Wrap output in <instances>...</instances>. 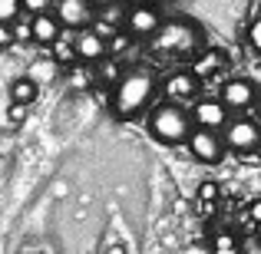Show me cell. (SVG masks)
Wrapping results in <instances>:
<instances>
[{
	"mask_svg": "<svg viewBox=\"0 0 261 254\" xmlns=\"http://www.w3.org/2000/svg\"><path fill=\"white\" fill-rule=\"evenodd\" d=\"M162 93H166V99L172 102V106L195 102V96H198V79L192 76L189 70H178V73H172V76L162 83Z\"/></svg>",
	"mask_w": 261,
	"mask_h": 254,
	"instance_id": "cell-7",
	"label": "cell"
},
{
	"mask_svg": "<svg viewBox=\"0 0 261 254\" xmlns=\"http://www.w3.org/2000/svg\"><path fill=\"white\" fill-rule=\"evenodd\" d=\"M195 211H198V218H215L218 205H205V202H195Z\"/></svg>",
	"mask_w": 261,
	"mask_h": 254,
	"instance_id": "cell-30",
	"label": "cell"
},
{
	"mask_svg": "<svg viewBox=\"0 0 261 254\" xmlns=\"http://www.w3.org/2000/svg\"><path fill=\"white\" fill-rule=\"evenodd\" d=\"M198 46H202V33L189 20H169L155 30V50L166 57H189L198 53Z\"/></svg>",
	"mask_w": 261,
	"mask_h": 254,
	"instance_id": "cell-3",
	"label": "cell"
},
{
	"mask_svg": "<svg viewBox=\"0 0 261 254\" xmlns=\"http://www.w3.org/2000/svg\"><path fill=\"white\" fill-rule=\"evenodd\" d=\"M122 50H129V37L126 33H116L113 40H106V53L109 57H122Z\"/></svg>",
	"mask_w": 261,
	"mask_h": 254,
	"instance_id": "cell-22",
	"label": "cell"
},
{
	"mask_svg": "<svg viewBox=\"0 0 261 254\" xmlns=\"http://www.w3.org/2000/svg\"><path fill=\"white\" fill-rule=\"evenodd\" d=\"M248 221L255 224V228H261V198H255V202H248Z\"/></svg>",
	"mask_w": 261,
	"mask_h": 254,
	"instance_id": "cell-28",
	"label": "cell"
},
{
	"mask_svg": "<svg viewBox=\"0 0 261 254\" xmlns=\"http://www.w3.org/2000/svg\"><path fill=\"white\" fill-rule=\"evenodd\" d=\"M192 116L185 112L182 106H172V102H162V106L152 109L149 116V135L162 146H182L192 132Z\"/></svg>",
	"mask_w": 261,
	"mask_h": 254,
	"instance_id": "cell-2",
	"label": "cell"
},
{
	"mask_svg": "<svg viewBox=\"0 0 261 254\" xmlns=\"http://www.w3.org/2000/svg\"><path fill=\"white\" fill-rule=\"evenodd\" d=\"M73 50H76L80 63H99V60H106V43L93 30H80L76 40H73Z\"/></svg>",
	"mask_w": 261,
	"mask_h": 254,
	"instance_id": "cell-11",
	"label": "cell"
},
{
	"mask_svg": "<svg viewBox=\"0 0 261 254\" xmlns=\"http://www.w3.org/2000/svg\"><path fill=\"white\" fill-rule=\"evenodd\" d=\"M155 4H175V0H155Z\"/></svg>",
	"mask_w": 261,
	"mask_h": 254,
	"instance_id": "cell-34",
	"label": "cell"
},
{
	"mask_svg": "<svg viewBox=\"0 0 261 254\" xmlns=\"http://www.w3.org/2000/svg\"><path fill=\"white\" fill-rule=\"evenodd\" d=\"M50 4H53V0H20V7H27L33 17H37V13H46V10H50Z\"/></svg>",
	"mask_w": 261,
	"mask_h": 254,
	"instance_id": "cell-24",
	"label": "cell"
},
{
	"mask_svg": "<svg viewBox=\"0 0 261 254\" xmlns=\"http://www.w3.org/2000/svg\"><path fill=\"white\" fill-rule=\"evenodd\" d=\"M20 13V0H0V23H13Z\"/></svg>",
	"mask_w": 261,
	"mask_h": 254,
	"instance_id": "cell-21",
	"label": "cell"
},
{
	"mask_svg": "<svg viewBox=\"0 0 261 254\" xmlns=\"http://www.w3.org/2000/svg\"><path fill=\"white\" fill-rule=\"evenodd\" d=\"M185 146H189V155L195 162H202V165H218V162L225 159V142L218 132H208V129H192L189 139H185Z\"/></svg>",
	"mask_w": 261,
	"mask_h": 254,
	"instance_id": "cell-5",
	"label": "cell"
},
{
	"mask_svg": "<svg viewBox=\"0 0 261 254\" xmlns=\"http://www.w3.org/2000/svg\"><path fill=\"white\" fill-rule=\"evenodd\" d=\"M93 33H96V37L102 40V43H106V40H113L116 33H119V30L113 26V20H96V23H93Z\"/></svg>",
	"mask_w": 261,
	"mask_h": 254,
	"instance_id": "cell-23",
	"label": "cell"
},
{
	"mask_svg": "<svg viewBox=\"0 0 261 254\" xmlns=\"http://www.w3.org/2000/svg\"><path fill=\"white\" fill-rule=\"evenodd\" d=\"M208 254H242V244H238V238L231 235V231H218V235L212 238Z\"/></svg>",
	"mask_w": 261,
	"mask_h": 254,
	"instance_id": "cell-17",
	"label": "cell"
},
{
	"mask_svg": "<svg viewBox=\"0 0 261 254\" xmlns=\"http://www.w3.org/2000/svg\"><path fill=\"white\" fill-rule=\"evenodd\" d=\"M57 73H60V66L53 63L50 57H40V60H33L30 63V70H27V79H30V83H53V79H57Z\"/></svg>",
	"mask_w": 261,
	"mask_h": 254,
	"instance_id": "cell-15",
	"label": "cell"
},
{
	"mask_svg": "<svg viewBox=\"0 0 261 254\" xmlns=\"http://www.w3.org/2000/svg\"><path fill=\"white\" fill-rule=\"evenodd\" d=\"M106 254H129V251H126V244H109Z\"/></svg>",
	"mask_w": 261,
	"mask_h": 254,
	"instance_id": "cell-32",
	"label": "cell"
},
{
	"mask_svg": "<svg viewBox=\"0 0 261 254\" xmlns=\"http://www.w3.org/2000/svg\"><path fill=\"white\" fill-rule=\"evenodd\" d=\"M119 76H122V73H119V63H116V60H99V76H96V79H102V83H119Z\"/></svg>",
	"mask_w": 261,
	"mask_h": 254,
	"instance_id": "cell-20",
	"label": "cell"
},
{
	"mask_svg": "<svg viewBox=\"0 0 261 254\" xmlns=\"http://www.w3.org/2000/svg\"><path fill=\"white\" fill-rule=\"evenodd\" d=\"M222 142H225V149H231L238 155H251L261 149V126L251 119H231V122H225Z\"/></svg>",
	"mask_w": 261,
	"mask_h": 254,
	"instance_id": "cell-4",
	"label": "cell"
},
{
	"mask_svg": "<svg viewBox=\"0 0 261 254\" xmlns=\"http://www.w3.org/2000/svg\"><path fill=\"white\" fill-rule=\"evenodd\" d=\"M225 66H228V57H225V50H218V46H208V50H198L195 53V63H192V76L202 83V79H212L218 76V73H225Z\"/></svg>",
	"mask_w": 261,
	"mask_h": 254,
	"instance_id": "cell-10",
	"label": "cell"
},
{
	"mask_svg": "<svg viewBox=\"0 0 261 254\" xmlns=\"http://www.w3.org/2000/svg\"><path fill=\"white\" fill-rule=\"evenodd\" d=\"M155 96V79L152 73L146 70H133V73H122L119 83L113 86L109 93V106L119 119H136L139 112H146V106L152 102Z\"/></svg>",
	"mask_w": 261,
	"mask_h": 254,
	"instance_id": "cell-1",
	"label": "cell"
},
{
	"mask_svg": "<svg viewBox=\"0 0 261 254\" xmlns=\"http://www.w3.org/2000/svg\"><path fill=\"white\" fill-rule=\"evenodd\" d=\"M10 43H13V33H10V26H7V23H0V50H7Z\"/></svg>",
	"mask_w": 261,
	"mask_h": 254,
	"instance_id": "cell-31",
	"label": "cell"
},
{
	"mask_svg": "<svg viewBox=\"0 0 261 254\" xmlns=\"http://www.w3.org/2000/svg\"><path fill=\"white\" fill-rule=\"evenodd\" d=\"M7 119H10V126H20V122L27 119V106H13V102H10V109H7Z\"/></svg>",
	"mask_w": 261,
	"mask_h": 254,
	"instance_id": "cell-27",
	"label": "cell"
},
{
	"mask_svg": "<svg viewBox=\"0 0 261 254\" xmlns=\"http://www.w3.org/2000/svg\"><path fill=\"white\" fill-rule=\"evenodd\" d=\"M10 33H13V40H20V43H23V40H30V20H27V23L10 26Z\"/></svg>",
	"mask_w": 261,
	"mask_h": 254,
	"instance_id": "cell-29",
	"label": "cell"
},
{
	"mask_svg": "<svg viewBox=\"0 0 261 254\" xmlns=\"http://www.w3.org/2000/svg\"><path fill=\"white\" fill-rule=\"evenodd\" d=\"M60 33H63V26H60L57 17H50V13H37V17L30 20V40H37V43H43V46H50Z\"/></svg>",
	"mask_w": 261,
	"mask_h": 254,
	"instance_id": "cell-13",
	"label": "cell"
},
{
	"mask_svg": "<svg viewBox=\"0 0 261 254\" xmlns=\"http://www.w3.org/2000/svg\"><path fill=\"white\" fill-rule=\"evenodd\" d=\"M37 93H40V86L30 83L27 76H17L10 83V102H13V106H30V102L37 99Z\"/></svg>",
	"mask_w": 261,
	"mask_h": 254,
	"instance_id": "cell-16",
	"label": "cell"
},
{
	"mask_svg": "<svg viewBox=\"0 0 261 254\" xmlns=\"http://www.w3.org/2000/svg\"><path fill=\"white\" fill-rule=\"evenodd\" d=\"M228 122V109L218 99H195L192 106V126L195 129H208V132H218Z\"/></svg>",
	"mask_w": 261,
	"mask_h": 254,
	"instance_id": "cell-6",
	"label": "cell"
},
{
	"mask_svg": "<svg viewBox=\"0 0 261 254\" xmlns=\"http://www.w3.org/2000/svg\"><path fill=\"white\" fill-rule=\"evenodd\" d=\"M53 4H57V23L63 30H80L93 20L89 0H53Z\"/></svg>",
	"mask_w": 261,
	"mask_h": 254,
	"instance_id": "cell-8",
	"label": "cell"
},
{
	"mask_svg": "<svg viewBox=\"0 0 261 254\" xmlns=\"http://www.w3.org/2000/svg\"><path fill=\"white\" fill-rule=\"evenodd\" d=\"M238 244H242V254H261V235H248Z\"/></svg>",
	"mask_w": 261,
	"mask_h": 254,
	"instance_id": "cell-25",
	"label": "cell"
},
{
	"mask_svg": "<svg viewBox=\"0 0 261 254\" xmlns=\"http://www.w3.org/2000/svg\"><path fill=\"white\" fill-rule=\"evenodd\" d=\"M159 26H162V17L152 7H133V13H129V33H136V37H155Z\"/></svg>",
	"mask_w": 261,
	"mask_h": 254,
	"instance_id": "cell-12",
	"label": "cell"
},
{
	"mask_svg": "<svg viewBox=\"0 0 261 254\" xmlns=\"http://www.w3.org/2000/svg\"><path fill=\"white\" fill-rule=\"evenodd\" d=\"M50 60L57 66H73L76 63V50H73V30H63L50 43Z\"/></svg>",
	"mask_w": 261,
	"mask_h": 254,
	"instance_id": "cell-14",
	"label": "cell"
},
{
	"mask_svg": "<svg viewBox=\"0 0 261 254\" xmlns=\"http://www.w3.org/2000/svg\"><path fill=\"white\" fill-rule=\"evenodd\" d=\"M70 83H73V89H89V83H93V70H89L86 63H73L70 66Z\"/></svg>",
	"mask_w": 261,
	"mask_h": 254,
	"instance_id": "cell-19",
	"label": "cell"
},
{
	"mask_svg": "<svg viewBox=\"0 0 261 254\" xmlns=\"http://www.w3.org/2000/svg\"><path fill=\"white\" fill-rule=\"evenodd\" d=\"M248 40H251V46L261 53V17L251 20V26H248Z\"/></svg>",
	"mask_w": 261,
	"mask_h": 254,
	"instance_id": "cell-26",
	"label": "cell"
},
{
	"mask_svg": "<svg viewBox=\"0 0 261 254\" xmlns=\"http://www.w3.org/2000/svg\"><path fill=\"white\" fill-rule=\"evenodd\" d=\"M255 86H251V79L245 76H231L228 83L222 86V106L225 109H251V102H255Z\"/></svg>",
	"mask_w": 261,
	"mask_h": 254,
	"instance_id": "cell-9",
	"label": "cell"
},
{
	"mask_svg": "<svg viewBox=\"0 0 261 254\" xmlns=\"http://www.w3.org/2000/svg\"><path fill=\"white\" fill-rule=\"evenodd\" d=\"M218 198H222V185L212 182V178H205V182H198L195 188V202H205V205H218Z\"/></svg>",
	"mask_w": 261,
	"mask_h": 254,
	"instance_id": "cell-18",
	"label": "cell"
},
{
	"mask_svg": "<svg viewBox=\"0 0 261 254\" xmlns=\"http://www.w3.org/2000/svg\"><path fill=\"white\" fill-rule=\"evenodd\" d=\"M189 254H208V248H202V244H195V248H189Z\"/></svg>",
	"mask_w": 261,
	"mask_h": 254,
	"instance_id": "cell-33",
	"label": "cell"
}]
</instances>
